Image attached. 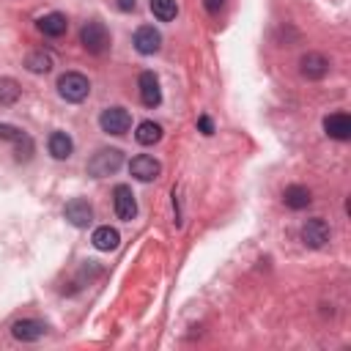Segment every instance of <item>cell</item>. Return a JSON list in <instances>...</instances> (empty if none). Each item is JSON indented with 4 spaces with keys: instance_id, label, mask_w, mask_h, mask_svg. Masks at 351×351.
<instances>
[{
    "instance_id": "1",
    "label": "cell",
    "mask_w": 351,
    "mask_h": 351,
    "mask_svg": "<svg viewBox=\"0 0 351 351\" xmlns=\"http://www.w3.org/2000/svg\"><path fill=\"white\" fill-rule=\"evenodd\" d=\"M58 90H60V96L66 99V101H82L88 93H90V82H88V77L85 74H80V71H66V74H60V80H58Z\"/></svg>"
},
{
    "instance_id": "2",
    "label": "cell",
    "mask_w": 351,
    "mask_h": 351,
    "mask_svg": "<svg viewBox=\"0 0 351 351\" xmlns=\"http://www.w3.org/2000/svg\"><path fill=\"white\" fill-rule=\"evenodd\" d=\"M121 165H123V154L118 148H99L90 156V162H88V173L96 176V178H101V176L115 173Z\"/></svg>"
},
{
    "instance_id": "3",
    "label": "cell",
    "mask_w": 351,
    "mask_h": 351,
    "mask_svg": "<svg viewBox=\"0 0 351 351\" xmlns=\"http://www.w3.org/2000/svg\"><path fill=\"white\" fill-rule=\"evenodd\" d=\"M80 41H82V47H85L88 52H93V55H101V52L110 49V33H107V27H104L101 22H96V19L82 27Z\"/></svg>"
},
{
    "instance_id": "4",
    "label": "cell",
    "mask_w": 351,
    "mask_h": 351,
    "mask_svg": "<svg viewBox=\"0 0 351 351\" xmlns=\"http://www.w3.org/2000/svg\"><path fill=\"white\" fill-rule=\"evenodd\" d=\"M99 123H101V132L121 137V134L129 132V126H132V115H129L123 107H107V110L101 112Z\"/></svg>"
},
{
    "instance_id": "5",
    "label": "cell",
    "mask_w": 351,
    "mask_h": 351,
    "mask_svg": "<svg viewBox=\"0 0 351 351\" xmlns=\"http://www.w3.org/2000/svg\"><path fill=\"white\" fill-rule=\"evenodd\" d=\"M112 206H115L118 219H123V222H132L134 214H137V200H134V195L126 184H118L112 189Z\"/></svg>"
},
{
    "instance_id": "6",
    "label": "cell",
    "mask_w": 351,
    "mask_h": 351,
    "mask_svg": "<svg viewBox=\"0 0 351 351\" xmlns=\"http://www.w3.org/2000/svg\"><path fill=\"white\" fill-rule=\"evenodd\" d=\"M63 217H66L74 228H88V225L93 222V208H90V203H88L85 197H74V200H69V203L63 206Z\"/></svg>"
},
{
    "instance_id": "7",
    "label": "cell",
    "mask_w": 351,
    "mask_h": 351,
    "mask_svg": "<svg viewBox=\"0 0 351 351\" xmlns=\"http://www.w3.org/2000/svg\"><path fill=\"white\" fill-rule=\"evenodd\" d=\"M302 241L310 247V250H321L326 241H329V225L324 219H307L302 225Z\"/></svg>"
},
{
    "instance_id": "8",
    "label": "cell",
    "mask_w": 351,
    "mask_h": 351,
    "mask_svg": "<svg viewBox=\"0 0 351 351\" xmlns=\"http://www.w3.org/2000/svg\"><path fill=\"white\" fill-rule=\"evenodd\" d=\"M162 47V33L154 25H143L134 30V49L140 55H154Z\"/></svg>"
},
{
    "instance_id": "9",
    "label": "cell",
    "mask_w": 351,
    "mask_h": 351,
    "mask_svg": "<svg viewBox=\"0 0 351 351\" xmlns=\"http://www.w3.org/2000/svg\"><path fill=\"white\" fill-rule=\"evenodd\" d=\"M129 173H132L137 181H154V178L162 173V165H159L154 156L140 154V156H134V159L129 162Z\"/></svg>"
},
{
    "instance_id": "10",
    "label": "cell",
    "mask_w": 351,
    "mask_h": 351,
    "mask_svg": "<svg viewBox=\"0 0 351 351\" xmlns=\"http://www.w3.org/2000/svg\"><path fill=\"white\" fill-rule=\"evenodd\" d=\"M299 71H302V77H307V80H321V77L329 71V60H326L321 52H307V55H302V60H299Z\"/></svg>"
},
{
    "instance_id": "11",
    "label": "cell",
    "mask_w": 351,
    "mask_h": 351,
    "mask_svg": "<svg viewBox=\"0 0 351 351\" xmlns=\"http://www.w3.org/2000/svg\"><path fill=\"white\" fill-rule=\"evenodd\" d=\"M137 85H140V99H143V104H145V107H159V101H162V90H159V80H156V74H154V71H143Z\"/></svg>"
},
{
    "instance_id": "12",
    "label": "cell",
    "mask_w": 351,
    "mask_h": 351,
    "mask_svg": "<svg viewBox=\"0 0 351 351\" xmlns=\"http://www.w3.org/2000/svg\"><path fill=\"white\" fill-rule=\"evenodd\" d=\"M44 332H47V326L41 321H36V318H22V321H16L11 326V335L16 340H22V343H33V340L44 337Z\"/></svg>"
},
{
    "instance_id": "13",
    "label": "cell",
    "mask_w": 351,
    "mask_h": 351,
    "mask_svg": "<svg viewBox=\"0 0 351 351\" xmlns=\"http://www.w3.org/2000/svg\"><path fill=\"white\" fill-rule=\"evenodd\" d=\"M324 129L332 140H348L351 137V118L346 112H332L324 118Z\"/></svg>"
},
{
    "instance_id": "14",
    "label": "cell",
    "mask_w": 351,
    "mask_h": 351,
    "mask_svg": "<svg viewBox=\"0 0 351 351\" xmlns=\"http://www.w3.org/2000/svg\"><path fill=\"white\" fill-rule=\"evenodd\" d=\"M66 27H69V22H66V16H63V14H58V11L44 14V16L38 19V30H41L44 36H49V38L63 36V33H66Z\"/></svg>"
},
{
    "instance_id": "15",
    "label": "cell",
    "mask_w": 351,
    "mask_h": 351,
    "mask_svg": "<svg viewBox=\"0 0 351 351\" xmlns=\"http://www.w3.org/2000/svg\"><path fill=\"white\" fill-rule=\"evenodd\" d=\"M47 148H49V154L55 159H69L71 151H74V143H71V137L66 132H52L49 140H47Z\"/></svg>"
},
{
    "instance_id": "16",
    "label": "cell",
    "mask_w": 351,
    "mask_h": 351,
    "mask_svg": "<svg viewBox=\"0 0 351 351\" xmlns=\"http://www.w3.org/2000/svg\"><path fill=\"white\" fill-rule=\"evenodd\" d=\"M282 200H285V206H288V208H293V211L307 208V206H310V189H307V186H302V184H291V186H285Z\"/></svg>"
},
{
    "instance_id": "17",
    "label": "cell",
    "mask_w": 351,
    "mask_h": 351,
    "mask_svg": "<svg viewBox=\"0 0 351 351\" xmlns=\"http://www.w3.org/2000/svg\"><path fill=\"white\" fill-rule=\"evenodd\" d=\"M93 247L96 250H104V252H110V250H115L118 247V241H121V236H118V230L115 228H110V225H101V228H96L93 230Z\"/></svg>"
},
{
    "instance_id": "18",
    "label": "cell",
    "mask_w": 351,
    "mask_h": 351,
    "mask_svg": "<svg viewBox=\"0 0 351 351\" xmlns=\"http://www.w3.org/2000/svg\"><path fill=\"white\" fill-rule=\"evenodd\" d=\"M25 66H27V71H33V74H47V71L52 69V55L44 52V49H33V52L25 58Z\"/></svg>"
},
{
    "instance_id": "19",
    "label": "cell",
    "mask_w": 351,
    "mask_h": 351,
    "mask_svg": "<svg viewBox=\"0 0 351 351\" xmlns=\"http://www.w3.org/2000/svg\"><path fill=\"white\" fill-rule=\"evenodd\" d=\"M134 137H137V143H140V145H154V143H159V140H162V126H159V123H154V121H143V123L137 126Z\"/></svg>"
},
{
    "instance_id": "20",
    "label": "cell",
    "mask_w": 351,
    "mask_h": 351,
    "mask_svg": "<svg viewBox=\"0 0 351 351\" xmlns=\"http://www.w3.org/2000/svg\"><path fill=\"white\" fill-rule=\"evenodd\" d=\"M151 14L159 22H170V19H176L178 5H176V0H151Z\"/></svg>"
},
{
    "instance_id": "21",
    "label": "cell",
    "mask_w": 351,
    "mask_h": 351,
    "mask_svg": "<svg viewBox=\"0 0 351 351\" xmlns=\"http://www.w3.org/2000/svg\"><path fill=\"white\" fill-rule=\"evenodd\" d=\"M19 99V82L11 77H0V104L8 107Z\"/></svg>"
},
{
    "instance_id": "22",
    "label": "cell",
    "mask_w": 351,
    "mask_h": 351,
    "mask_svg": "<svg viewBox=\"0 0 351 351\" xmlns=\"http://www.w3.org/2000/svg\"><path fill=\"white\" fill-rule=\"evenodd\" d=\"M30 154H33V140L27 137V134H22L19 140H16V159L22 162V159H30Z\"/></svg>"
},
{
    "instance_id": "23",
    "label": "cell",
    "mask_w": 351,
    "mask_h": 351,
    "mask_svg": "<svg viewBox=\"0 0 351 351\" xmlns=\"http://www.w3.org/2000/svg\"><path fill=\"white\" fill-rule=\"evenodd\" d=\"M22 134H25L22 129H16V126H11V123H0V140H11V143H16Z\"/></svg>"
},
{
    "instance_id": "24",
    "label": "cell",
    "mask_w": 351,
    "mask_h": 351,
    "mask_svg": "<svg viewBox=\"0 0 351 351\" xmlns=\"http://www.w3.org/2000/svg\"><path fill=\"white\" fill-rule=\"evenodd\" d=\"M197 126H200V132H203V134H211V132H214V123H211V118H208V115H200V118H197Z\"/></svg>"
},
{
    "instance_id": "25",
    "label": "cell",
    "mask_w": 351,
    "mask_h": 351,
    "mask_svg": "<svg viewBox=\"0 0 351 351\" xmlns=\"http://www.w3.org/2000/svg\"><path fill=\"white\" fill-rule=\"evenodd\" d=\"M222 3H225V0H206V8H208V11H219Z\"/></svg>"
},
{
    "instance_id": "26",
    "label": "cell",
    "mask_w": 351,
    "mask_h": 351,
    "mask_svg": "<svg viewBox=\"0 0 351 351\" xmlns=\"http://www.w3.org/2000/svg\"><path fill=\"white\" fill-rule=\"evenodd\" d=\"M118 8L121 11H132L134 8V0H118Z\"/></svg>"
}]
</instances>
